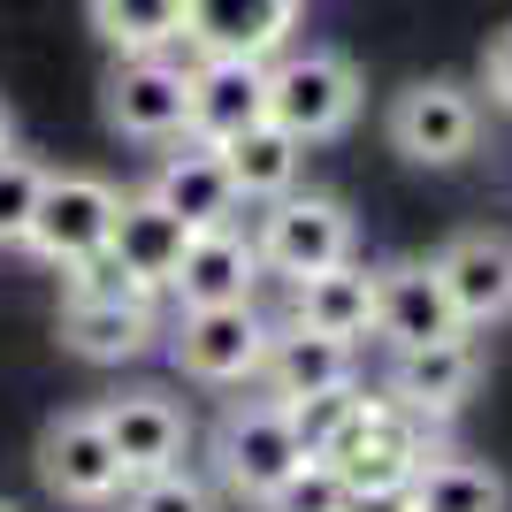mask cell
Returning a JSON list of instances; mask_svg holds the SVG:
<instances>
[{"instance_id": "obj_1", "label": "cell", "mask_w": 512, "mask_h": 512, "mask_svg": "<svg viewBox=\"0 0 512 512\" xmlns=\"http://www.w3.org/2000/svg\"><path fill=\"white\" fill-rule=\"evenodd\" d=\"M360 115V69L337 46H283L268 62V123H283L299 146L337 138Z\"/></svg>"}, {"instance_id": "obj_2", "label": "cell", "mask_w": 512, "mask_h": 512, "mask_svg": "<svg viewBox=\"0 0 512 512\" xmlns=\"http://www.w3.org/2000/svg\"><path fill=\"white\" fill-rule=\"evenodd\" d=\"M214 467L245 505H260L268 490H283L291 474L306 467V444L291 428V406L283 398H253V406H230L222 428H214Z\"/></svg>"}, {"instance_id": "obj_3", "label": "cell", "mask_w": 512, "mask_h": 512, "mask_svg": "<svg viewBox=\"0 0 512 512\" xmlns=\"http://www.w3.org/2000/svg\"><path fill=\"white\" fill-rule=\"evenodd\" d=\"M329 467L344 474V490H406L413 467H421V413H406L398 398H360L352 421L337 428V444L321 451Z\"/></svg>"}, {"instance_id": "obj_4", "label": "cell", "mask_w": 512, "mask_h": 512, "mask_svg": "<svg viewBox=\"0 0 512 512\" xmlns=\"http://www.w3.org/2000/svg\"><path fill=\"white\" fill-rule=\"evenodd\" d=\"M115 214H123V192L92 169H46V192H39V214H31V253L46 268H77V260L107 253V237H115Z\"/></svg>"}, {"instance_id": "obj_5", "label": "cell", "mask_w": 512, "mask_h": 512, "mask_svg": "<svg viewBox=\"0 0 512 512\" xmlns=\"http://www.w3.org/2000/svg\"><path fill=\"white\" fill-rule=\"evenodd\" d=\"M253 245H260V268H268V276L299 283V276H321V268L352 260V214H344L337 199H321V192H283V199H268Z\"/></svg>"}, {"instance_id": "obj_6", "label": "cell", "mask_w": 512, "mask_h": 512, "mask_svg": "<svg viewBox=\"0 0 512 512\" xmlns=\"http://www.w3.org/2000/svg\"><path fill=\"white\" fill-rule=\"evenodd\" d=\"M268 337H276V321H260L253 299L237 306H184L176 314V367L192 375V383H253L260 360H268Z\"/></svg>"}, {"instance_id": "obj_7", "label": "cell", "mask_w": 512, "mask_h": 512, "mask_svg": "<svg viewBox=\"0 0 512 512\" xmlns=\"http://www.w3.org/2000/svg\"><path fill=\"white\" fill-rule=\"evenodd\" d=\"M474 138H482V100L467 85H451V77H421L390 100V146L421 161V169H451V161H467Z\"/></svg>"}, {"instance_id": "obj_8", "label": "cell", "mask_w": 512, "mask_h": 512, "mask_svg": "<svg viewBox=\"0 0 512 512\" xmlns=\"http://www.w3.org/2000/svg\"><path fill=\"white\" fill-rule=\"evenodd\" d=\"M39 474H46V490L62 497V505H107V497H123V482H130L123 451H115V436H107V421H100V406L46 421Z\"/></svg>"}, {"instance_id": "obj_9", "label": "cell", "mask_w": 512, "mask_h": 512, "mask_svg": "<svg viewBox=\"0 0 512 512\" xmlns=\"http://www.w3.org/2000/svg\"><path fill=\"white\" fill-rule=\"evenodd\" d=\"M107 123L123 138H184V123H192V62L123 54L115 77H107Z\"/></svg>"}, {"instance_id": "obj_10", "label": "cell", "mask_w": 512, "mask_h": 512, "mask_svg": "<svg viewBox=\"0 0 512 512\" xmlns=\"http://www.w3.org/2000/svg\"><path fill=\"white\" fill-rule=\"evenodd\" d=\"M375 337L390 352H413V344H444L467 337V321L451 306L436 260H398V268H375Z\"/></svg>"}, {"instance_id": "obj_11", "label": "cell", "mask_w": 512, "mask_h": 512, "mask_svg": "<svg viewBox=\"0 0 512 512\" xmlns=\"http://www.w3.org/2000/svg\"><path fill=\"white\" fill-rule=\"evenodd\" d=\"M253 123H268V62L199 54L192 62V123H184V138L230 146L237 130H253Z\"/></svg>"}, {"instance_id": "obj_12", "label": "cell", "mask_w": 512, "mask_h": 512, "mask_svg": "<svg viewBox=\"0 0 512 512\" xmlns=\"http://www.w3.org/2000/svg\"><path fill=\"white\" fill-rule=\"evenodd\" d=\"M291 31H299V0H184V46L192 54L276 62Z\"/></svg>"}, {"instance_id": "obj_13", "label": "cell", "mask_w": 512, "mask_h": 512, "mask_svg": "<svg viewBox=\"0 0 512 512\" xmlns=\"http://www.w3.org/2000/svg\"><path fill=\"white\" fill-rule=\"evenodd\" d=\"M436 276H444L467 329H490V321L512 314V237L505 230H459L436 253Z\"/></svg>"}, {"instance_id": "obj_14", "label": "cell", "mask_w": 512, "mask_h": 512, "mask_svg": "<svg viewBox=\"0 0 512 512\" xmlns=\"http://www.w3.org/2000/svg\"><path fill=\"white\" fill-rule=\"evenodd\" d=\"M482 383V352L474 337H444V344H413V352H390V398L421 421H444L459 413Z\"/></svg>"}, {"instance_id": "obj_15", "label": "cell", "mask_w": 512, "mask_h": 512, "mask_svg": "<svg viewBox=\"0 0 512 512\" xmlns=\"http://www.w3.org/2000/svg\"><path fill=\"white\" fill-rule=\"evenodd\" d=\"M260 383H268V398H283V406H291V398H321V390H352V383H360V344L283 321L276 337H268Z\"/></svg>"}, {"instance_id": "obj_16", "label": "cell", "mask_w": 512, "mask_h": 512, "mask_svg": "<svg viewBox=\"0 0 512 512\" xmlns=\"http://www.w3.org/2000/svg\"><path fill=\"white\" fill-rule=\"evenodd\" d=\"M107 436H115V451H123V474L138 482V474H161L184 459V444H192V421H184V406L176 398H161V390H123V398H107L100 406Z\"/></svg>"}, {"instance_id": "obj_17", "label": "cell", "mask_w": 512, "mask_h": 512, "mask_svg": "<svg viewBox=\"0 0 512 512\" xmlns=\"http://www.w3.org/2000/svg\"><path fill=\"white\" fill-rule=\"evenodd\" d=\"M192 237H199V230L184 222V214H169L153 192H138V199H123V214H115L107 253L123 260V268L146 283V291H169L176 268H184V253H192Z\"/></svg>"}, {"instance_id": "obj_18", "label": "cell", "mask_w": 512, "mask_h": 512, "mask_svg": "<svg viewBox=\"0 0 512 512\" xmlns=\"http://www.w3.org/2000/svg\"><path fill=\"white\" fill-rule=\"evenodd\" d=\"M260 283V245L237 222H222V230H199L192 253H184V268H176V306H237L253 299Z\"/></svg>"}, {"instance_id": "obj_19", "label": "cell", "mask_w": 512, "mask_h": 512, "mask_svg": "<svg viewBox=\"0 0 512 512\" xmlns=\"http://www.w3.org/2000/svg\"><path fill=\"white\" fill-rule=\"evenodd\" d=\"M291 321H299V329H321V337H344V344L375 337V268L337 260V268H321V276H299L291 283Z\"/></svg>"}, {"instance_id": "obj_20", "label": "cell", "mask_w": 512, "mask_h": 512, "mask_svg": "<svg viewBox=\"0 0 512 512\" xmlns=\"http://www.w3.org/2000/svg\"><path fill=\"white\" fill-rule=\"evenodd\" d=\"M146 192L161 199L169 214H184L192 230H222V222H237V207H245V199H237V184H230V169H222V153L199 146V138L153 169Z\"/></svg>"}, {"instance_id": "obj_21", "label": "cell", "mask_w": 512, "mask_h": 512, "mask_svg": "<svg viewBox=\"0 0 512 512\" xmlns=\"http://www.w3.org/2000/svg\"><path fill=\"white\" fill-rule=\"evenodd\" d=\"M62 344L92 367H123L153 344V299H62Z\"/></svg>"}, {"instance_id": "obj_22", "label": "cell", "mask_w": 512, "mask_h": 512, "mask_svg": "<svg viewBox=\"0 0 512 512\" xmlns=\"http://www.w3.org/2000/svg\"><path fill=\"white\" fill-rule=\"evenodd\" d=\"M214 153H222V169H230L237 199H253V207H268V199H283V192H299L306 146H299L283 123H253V130H237L230 146H214Z\"/></svg>"}, {"instance_id": "obj_23", "label": "cell", "mask_w": 512, "mask_h": 512, "mask_svg": "<svg viewBox=\"0 0 512 512\" xmlns=\"http://www.w3.org/2000/svg\"><path fill=\"white\" fill-rule=\"evenodd\" d=\"M92 31L115 54H176L184 46V0H92Z\"/></svg>"}, {"instance_id": "obj_24", "label": "cell", "mask_w": 512, "mask_h": 512, "mask_svg": "<svg viewBox=\"0 0 512 512\" xmlns=\"http://www.w3.org/2000/svg\"><path fill=\"white\" fill-rule=\"evenodd\" d=\"M413 512H505V482L474 459H421L413 467Z\"/></svg>"}, {"instance_id": "obj_25", "label": "cell", "mask_w": 512, "mask_h": 512, "mask_svg": "<svg viewBox=\"0 0 512 512\" xmlns=\"http://www.w3.org/2000/svg\"><path fill=\"white\" fill-rule=\"evenodd\" d=\"M260 512H352V490H344V474L329 459H306L283 490L260 497Z\"/></svg>"}, {"instance_id": "obj_26", "label": "cell", "mask_w": 512, "mask_h": 512, "mask_svg": "<svg viewBox=\"0 0 512 512\" xmlns=\"http://www.w3.org/2000/svg\"><path fill=\"white\" fill-rule=\"evenodd\" d=\"M46 169L23 161V153H0V245H23L31 237V214H39Z\"/></svg>"}, {"instance_id": "obj_27", "label": "cell", "mask_w": 512, "mask_h": 512, "mask_svg": "<svg viewBox=\"0 0 512 512\" xmlns=\"http://www.w3.org/2000/svg\"><path fill=\"white\" fill-rule=\"evenodd\" d=\"M123 512H214V497H207V482H199V474L161 467V474H138V482H130Z\"/></svg>"}, {"instance_id": "obj_28", "label": "cell", "mask_w": 512, "mask_h": 512, "mask_svg": "<svg viewBox=\"0 0 512 512\" xmlns=\"http://www.w3.org/2000/svg\"><path fill=\"white\" fill-rule=\"evenodd\" d=\"M352 406H360V390H321V398H291V428H299L306 459H321V451L337 444V428L352 421Z\"/></svg>"}, {"instance_id": "obj_29", "label": "cell", "mask_w": 512, "mask_h": 512, "mask_svg": "<svg viewBox=\"0 0 512 512\" xmlns=\"http://www.w3.org/2000/svg\"><path fill=\"white\" fill-rule=\"evenodd\" d=\"M482 77H490V100H497V107H512V23L497 31L490 62H482Z\"/></svg>"}, {"instance_id": "obj_30", "label": "cell", "mask_w": 512, "mask_h": 512, "mask_svg": "<svg viewBox=\"0 0 512 512\" xmlns=\"http://www.w3.org/2000/svg\"><path fill=\"white\" fill-rule=\"evenodd\" d=\"M0 153H16V115H8V100H0Z\"/></svg>"}, {"instance_id": "obj_31", "label": "cell", "mask_w": 512, "mask_h": 512, "mask_svg": "<svg viewBox=\"0 0 512 512\" xmlns=\"http://www.w3.org/2000/svg\"><path fill=\"white\" fill-rule=\"evenodd\" d=\"M0 512H16V505H0Z\"/></svg>"}]
</instances>
